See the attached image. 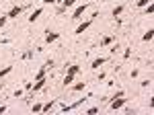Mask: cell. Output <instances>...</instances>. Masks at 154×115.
<instances>
[{
  "mask_svg": "<svg viewBox=\"0 0 154 115\" xmlns=\"http://www.w3.org/2000/svg\"><path fill=\"white\" fill-rule=\"evenodd\" d=\"M125 103H128V99H123V97H115V99L109 103V109H111V111H117V109H121Z\"/></svg>",
  "mask_w": 154,
  "mask_h": 115,
  "instance_id": "cell-1",
  "label": "cell"
},
{
  "mask_svg": "<svg viewBox=\"0 0 154 115\" xmlns=\"http://www.w3.org/2000/svg\"><path fill=\"white\" fill-rule=\"evenodd\" d=\"M88 6H91L88 2H84V4H80V6H76V11L72 12V19H74V21H78V19H82V14L86 12V8H88Z\"/></svg>",
  "mask_w": 154,
  "mask_h": 115,
  "instance_id": "cell-2",
  "label": "cell"
},
{
  "mask_svg": "<svg viewBox=\"0 0 154 115\" xmlns=\"http://www.w3.org/2000/svg\"><path fill=\"white\" fill-rule=\"evenodd\" d=\"M91 25H93V19H88V21H84V23H80L78 27H76V31H74V33H76V35H82L84 31H86V29L91 27Z\"/></svg>",
  "mask_w": 154,
  "mask_h": 115,
  "instance_id": "cell-3",
  "label": "cell"
},
{
  "mask_svg": "<svg viewBox=\"0 0 154 115\" xmlns=\"http://www.w3.org/2000/svg\"><path fill=\"white\" fill-rule=\"evenodd\" d=\"M43 11H45V8H43V6H39V8H35V11L31 12V17H29V23H35L37 19H39V17H41V14H43Z\"/></svg>",
  "mask_w": 154,
  "mask_h": 115,
  "instance_id": "cell-4",
  "label": "cell"
},
{
  "mask_svg": "<svg viewBox=\"0 0 154 115\" xmlns=\"http://www.w3.org/2000/svg\"><path fill=\"white\" fill-rule=\"evenodd\" d=\"M21 12H23V6H12L11 11L6 12V17H8V19H17Z\"/></svg>",
  "mask_w": 154,
  "mask_h": 115,
  "instance_id": "cell-5",
  "label": "cell"
},
{
  "mask_svg": "<svg viewBox=\"0 0 154 115\" xmlns=\"http://www.w3.org/2000/svg\"><path fill=\"white\" fill-rule=\"evenodd\" d=\"M45 82H48V78H45V76H43V78H39V80H35V84H33V86H31V91H33V92L41 91V89H43V86H45Z\"/></svg>",
  "mask_w": 154,
  "mask_h": 115,
  "instance_id": "cell-6",
  "label": "cell"
},
{
  "mask_svg": "<svg viewBox=\"0 0 154 115\" xmlns=\"http://www.w3.org/2000/svg\"><path fill=\"white\" fill-rule=\"evenodd\" d=\"M105 62H107V58H95V60H93V62H91V68H93V70L101 68V66H103V64H105Z\"/></svg>",
  "mask_w": 154,
  "mask_h": 115,
  "instance_id": "cell-7",
  "label": "cell"
},
{
  "mask_svg": "<svg viewBox=\"0 0 154 115\" xmlns=\"http://www.w3.org/2000/svg\"><path fill=\"white\" fill-rule=\"evenodd\" d=\"M60 39V33H56V31H49L48 35H45V43H54V41H58Z\"/></svg>",
  "mask_w": 154,
  "mask_h": 115,
  "instance_id": "cell-8",
  "label": "cell"
},
{
  "mask_svg": "<svg viewBox=\"0 0 154 115\" xmlns=\"http://www.w3.org/2000/svg\"><path fill=\"white\" fill-rule=\"evenodd\" d=\"M113 41H115V35H107V37H103V39H101V45L107 47V45H111Z\"/></svg>",
  "mask_w": 154,
  "mask_h": 115,
  "instance_id": "cell-9",
  "label": "cell"
},
{
  "mask_svg": "<svg viewBox=\"0 0 154 115\" xmlns=\"http://www.w3.org/2000/svg\"><path fill=\"white\" fill-rule=\"evenodd\" d=\"M78 72H80V66H78V64H70L68 70H66V74H74V76H76Z\"/></svg>",
  "mask_w": 154,
  "mask_h": 115,
  "instance_id": "cell-10",
  "label": "cell"
},
{
  "mask_svg": "<svg viewBox=\"0 0 154 115\" xmlns=\"http://www.w3.org/2000/svg\"><path fill=\"white\" fill-rule=\"evenodd\" d=\"M54 105H56V101H54V99H51V101H48V103L41 107V113H49V111L54 109Z\"/></svg>",
  "mask_w": 154,
  "mask_h": 115,
  "instance_id": "cell-11",
  "label": "cell"
},
{
  "mask_svg": "<svg viewBox=\"0 0 154 115\" xmlns=\"http://www.w3.org/2000/svg\"><path fill=\"white\" fill-rule=\"evenodd\" d=\"M152 37H154V31H152V29H148V31L144 33L142 41H144V43H148V41H152Z\"/></svg>",
  "mask_w": 154,
  "mask_h": 115,
  "instance_id": "cell-12",
  "label": "cell"
},
{
  "mask_svg": "<svg viewBox=\"0 0 154 115\" xmlns=\"http://www.w3.org/2000/svg\"><path fill=\"white\" fill-rule=\"evenodd\" d=\"M76 2H78V0H64V6H62V8H60L58 12H64V11H66V8H68V6H74Z\"/></svg>",
  "mask_w": 154,
  "mask_h": 115,
  "instance_id": "cell-13",
  "label": "cell"
},
{
  "mask_svg": "<svg viewBox=\"0 0 154 115\" xmlns=\"http://www.w3.org/2000/svg\"><path fill=\"white\" fill-rule=\"evenodd\" d=\"M84 89H86V82H78V84H74L72 91H74V92H82Z\"/></svg>",
  "mask_w": 154,
  "mask_h": 115,
  "instance_id": "cell-14",
  "label": "cell"
},
{
  "mask_svg": "<svg viewBox=\"0 0 154 115\" xmlns=\"http://www.w3.org/2000/svg\"><path fill=\"white\" fill-rule=\"evenodd\" d=\"M11 70H12V66H4V68L0 70V78H4V76H8V74H11Z\"/></svg>",
  "mask_w": 154,
  "mask_h": 115,
  "instance_id": "cell-15",
  "label": "cell"
},
{
  "mask_svg": "<svg viewBox=\"0 0 154 115\" xmlns=\"http://www.w3.org/2000/svg\"><path fill=\"white\" fill-rule=\"evenodd\" d=\"M148 4H152V0H138V2H136L138 8H144V6H148Z\"/></svg>",
  "mask_w": 154,
  "mask_h": 115,
  "instance_id": "cell-16",
  "label": "cell"
},
{
  "mask_svg": "<svg viewBox=\"0 0 154 115\" xmlns=\"http://www.w3.org/2000/svg\"><path fill=\"white\" fill-rule=\"evenodd\" d=\"M70 82H74V74H66V78H64V86H70Z\"/></svg>",
  "mask_w": 154,
  "mask_h": 115,
  "instance_id": "cell-17",
  "label": "cell"
},
{
  "mask_svg": "<svg viewBox=\"0 0 154 115\" xmlns=\"http://www.w3.org/2000/svg\"><path fill=\"white\" fill-rule=\"evenodd\" d=\"M121 12H123V4H119V6H115V8H113V17H119Z\"/></svg>",
  "mask_w": 154,
  "mask_h": 115,
  "instance_id": "cell-18",
  "label": "cell"
},
{
  "mask_svg": "<svg viewBox=\"0 0 154 115\" xmlns=\"http://www.w3.org/2000/svg\"><path fill=\"white\" fill-rule=\"evenodd\" d=\"M41 107H43L41 103H35L33 105V113H41Z\"/></svg>",
  "mask_w": 154,
  "mask_h": 115,
  "instance_id": "cell-19",
  "label": "cell"
},
{
  "mask_svg": "<svg viewBox=\"0 0 154 115\" xmlns=\"http://www.w3.org/2000/svg\"><path fill=\"white\" fill-rule=\"evenodd\" d=\"M6 21H8V17H6V14H4V17H0V29L6 25Z\"/></svg>",
  "mask_w": 154,
  "mask_h": 115,
  "instance_id": "cell-20",
  "label": "cell"
},
{
  "mask_svg": "<svg viewBox=\"0 0 154 115\" xmlns=\"http://www.w3.org/2000/svg\"><path fill=\"white\" fill-rule=\"evenodd\" d=\"M86 113L93 115V113H99V107H91V109H86Z\"/></svg>",
  "mask_w": 154,
  "mask_h": 115,
  "instance_id": "cell-21",
  "label": "cell"
},
{
  "mask_svg": "<svg viewBox=\"0 0 154 115\" xmlns=\"http://www.w3.org/2000/svg\"><path fill=\"white\" fill-rule=\"evenodd\" d=\"M144 8H146V14H152V12H154V8H152V4H148V6H144Z\"/></svg>",
  "mask_w": 154,
  "mask_h": 115,
  "instance_id": "cell-22",
  "label": "cell"
},
{
  "mask_svg": "<svg viewBox=\"0 0 154 115\" xmlns=\"http://www.w3.org/2000/svg\"><path fill=\"white\" fill-rule=\"evenodd\" d=\"M45 68H54V60H48V62H45Z\"/></svg>",
  "mask_w": 154,
  "mask_h": 115,
  "instance_id": "cell-23",
  "label": "cell"
},
{
  "mask_svg": "<svg viewBox=\"0 0 154 115\" xmlns=\"http://www.w3.org/2000/svg\"><path fill=\"white\" fill-rule=\"evenodd\" d=\"M6 111V105H0V113H4Z\"/></svg>",
  "mask_w": 154,
  "mask_h": 115,
  "instance_id": "cell-24",
  "label": "cell"
},
{
  "mask_svg": "<svg viewBox=\"0 0 154 115\" xmlns=\"http://www.w3.org/2000/svg\"><path fill=\"white\" fill-rule=\"evenodd\" d=\"M56 0H43V4H54Z\"/></svg>",
  "mask_w": 154,
  "mask_h": 115,
  "instance_id": "cell-25",
  "label": "cell"
}]
</instances>
